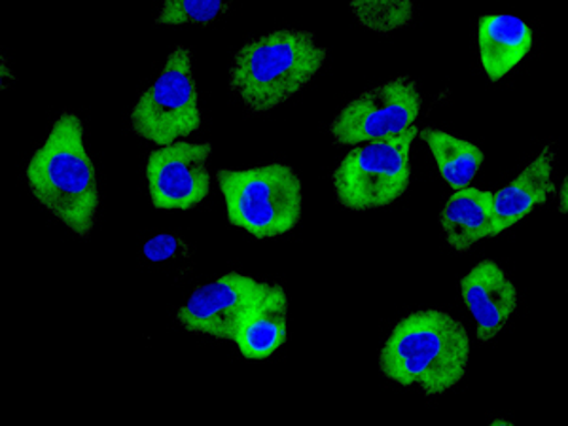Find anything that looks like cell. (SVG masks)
Returning a JSON list of instances; mask_svg holds the SVG:
<instances>
[{"label":"cell","mask_w":568,"mask_h":426,"mask_svg":"<svg viewBox=\"0 0 568 426\" xmlns=\"http://www.w3.org/2000/svg\"><path fill=\"white\" fill-rule=\"evenodd\" d=\"M417 136L419 125H414L400 135L353 146L332 171L337 205L369 213L402 200L412 184V149Z\"/></svg>","instance_id":"obj_5"},{"label":"cell","mask_w":568,"mask_h":426,"mask_svg":"<svg viewBox=\"0 0 568 426\" xmlns=\"http://www.w3.org/2000/svg\"><path fill=\"white\" fill-rule=\"evenodd\" d=\"M460 297L476 323V337L481 343L497 339L516 315L517 286L510 275L491 258L471 265L460 278Z\"/></svg>","instance_id":"obj_10"},{"label":"cell","mask_w":568,"mask_h":426,"mask_svg":"<svg viewBox=\"0 0 568 426\" xmlns=\"http://www.w3.org/2000/svg\"><path fill=\"white\" fill-rule=\"evenodd\" d=\"M270 283L240 272H227L197 286L176 311V323L194 336L233 342L248 311L258 304Z\"/></svg>","instance_id":"obj_9"},{"label":"cell","mask_w":568,"mask_h":426,"mask_svg":"<svg viewBox=\"0 0 568 426\" xmlns=\"http://www.w3.org/2000/svg\"><path fill=\"white\" fill-rule=\"evenodd\" d=\"M556 142L546 144L527 168L498 192H493V211L498 235L516 227L532 211L548 203L556 195L557 184L551 179L556 163Z\"/></svg>","instance_id":"obj_11"},{"label":"cell","mask_w":568,"mask_h":426,"mask_svg":"<svg viewBox=\"0 0 568 426\" xmlns=\"http://www.w3.org/2000/svg\"><path fill=\"white\" fill-rule=\"evenodd\" d=\"M535 33L521 18L510 13H485L478 18L479 63L489 82H500L529 58Z\"/></svg>","instance_id":"obj_12"},{"label":"cell","mask_w":568,"mask_h":426,"mask_svg":"<svg viewBox=\"0 0 568 426\" xmlns=\"http://www.w3.org/2000/svg\"><path fill=\"white\" fill-rule=\"evenodd\" d=\"M133 135L155 146L184 141L203 128L194 58L186 45H175L154 84L142 91L130 112Z\"/></svg>","instance_id":"obj_6"},{"label":"cell","mask_w":568,"mask_h":426,"mask_svg":"<svg viewBox=\"0 0 568 426\" xmlns=\"http://www.w3.org/2000/svg\"><path fill=\"white\" fill-rule=\"evenodd\" d=\"M329 50L307 29H278L246 40L233 55L227 88L254 114L278 109L310 85Z\"/></svg>","instance_id":"obj_3"},{"label":"cell","mask_w":568,"mask_h":426,"mask_svg":"<svg viewBox=\"0 0 568 426\" xmlns=\"http://www.w3.org/2000/svg\"><path fill=\"white\" fill-rule=\"evenodd\" d=\"M377 364L387 382L419 387L426 398L444 396L468 374V329L447 311H412L394 324Z\"/></svg>","instance_id":"obj_2"},{"label":"cell","mask_w":568,"mask_h":426,"mask_svg":"<svg viewBox=\"0 0 568 426\" xmlns=\"http://www.w3.org/2000/svg\"><path fill=\"white\" fill-rule=\"evenodd\" d=\"M349 10L364 29L390 34L414 21L415 4L412 0H351Z\"/></svg>","instance_id":"obj_16"},{"label":"cell","mask_w":568,"mask_h":426,"mask_svg":"<svg viewBox=\"0 0 568 426\" xmlns=\"http://www.w3.org/2000/svg\"><path fill=\"white\" fill-rule=\"evenodd\" d=\"M288 294L283 284L270 283L233 337L240 355L246 361H267L288 342Z\"/></svg>","instance_id":"obj_13"},{"label":"cell","mask_w":568,"mask_h":426,"mask_svg":"<svg viewBox=\"0 0 568 426\" xmlns=\"http://www.w3.org/2000/svg\"><path fill=\"white\" fill-rule=\"evenodd\" d=\"M211 142L176 141L146 155L150 205L163 213H187L211 195Z\"/></svg>","instance_id":"obj_8"},{"label":"cell","mask_w":568,"mask_h":426,"mask_svg":"<svg viewBox=\"0 0 568 426\" xmlns=\"http://www.w3.org/2000/svg\"><path fill=\"white\" fill-rule=\"evenodd\" d=\"M227 224L256 241L294 232L304 214V186L296 169L273 162L248 169L216 171Z\"/></svg>","instance_id":"obj_4"},{"label":"cell","mask_w":568,"mask_h":426,"mask_svg":"<svg viewBox=\"0 0 568 426\" xmlns=\"http://www.w3.org/2000/svg\"><path fill=\"white\" fill-rule=\"evenodd\" d=\"M557 200H559V205H557V213L567 214L568 213V176H562L561 186L556 192Z\"/></svg>","instance_id":"obj_19"},{"label":"cell","mask_w":568,"mask_h":426,"mask_svg":"<svg viewBox=\"0 0 568 426\" xmlns=\"http://www.w3.org/2000/svg\"><path fill=\"white\" fill-rule=\"evenodd\" d=\"M29 192L78 240H90L101 207L98 169L85 144L84 122L63 110L26 165Z\"/></svg>","instance_id":"obj_1"},{"label":"cell","mask_w":568,"mask_h":426,"mask_svg":"<svg viewBox=\"0 0 568 426\" xmlns=\"http://www.w3.org/2000/svg\"><path fill=\"white\" fill-rule=\"evenodd\" d=\"M500 425H504V426H514V420H508V419H495V420H491V423H489V426H500Z\"/></svg>","instance_id":"obj_20"},{"label":"cell","mask_w":568,"mask_h":426,"mask_svg":"<svg viewBox=\"0 0 568 426\" xmlns=\"http://www.w3.org/2000/svg\"><path fill=\"white\" fill-rule=\"evenodd\" d=\"M232 2L224 0H163L154 18L155 26H209L226 16Z\"/></svg>","instance_id":"obj_17"},{"label":"cell","mask_w":568,"mask_h":426,"mask_svg":"<svg viewBox=\"0 0 568 426\" xmlns=\"http://www.w3.org/2000/svg\"><path fill=\"white\" fill-rule=\"evenodd\" d=\"M420 109L423 95L414 78L394 77L343 104L329 122V139L334 146H358L400 135L417 125Z\"/></svg>","instance_id":"obj_7"},{"label":"cell","mask_w":568,"mask_h":426,"mask_svg":"<svg viewBox=\"0 0 568 426\" xmlns=\"http://www.w3.org/2000/svg\"><path fill=\"white\" fill-rule=\"evenodd\" d=\"M142 254L144 258L152 262V264H162L169 260L176 258V256H184L190 258V246L186 241L173 235V233H158L154 237H150L144 246H142Z\"/></svg>","instance_id":"obj_18"},{"label":"cell","mask_w":568,"mask_h":426,"mask_svg":"<svg viewBox=\"0 0 568 426\" xmlns=\"http://www.w3.org/2000/svg\"><path fill=\"white\" fill-rule=\"evenodd\" d=\"M419 136L430 150L442 181L452 187V192L471 186L479 169L484 168L485 152L481 146L433 125L419 130Z\"/></svg>","instance_id":"obj_15"},{"label":"cell","mask_w":568,"mask_h":426,"mask_svg":"<svg viewBox=\"0 0 568 426\" xmlns=\"http://www.w3.org/2000/svg\"><path fill=\"white\" fill-rule=\"evenodd\" d=\"M439 230L455 252H468L485 240L498 237L491 190L478 186L452 192L438 216Z\"/></svg>","instance_id":"obj_14"}]
</instances>
